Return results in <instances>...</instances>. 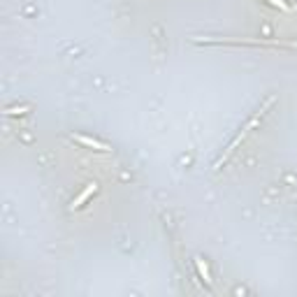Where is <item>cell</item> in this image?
Masks as SVG:
<instances>
[{"mask_svg":"<svg viewBox=\"0 0 297 297\" xmlns=\"http://www.w3.org/2000/svg\"><path fill=\"white\" fill-rule=\"evenodd\" d=\"M269 5H274V7H278V10H283V12H288L290 7H288V2L286 0H267Z\"/></svg>","mask_w":297,"mask_h":297,"instance_id":"obj_4","label":"cell"},{"mask_svg":"<svg viewBox=\"0 0 297 297\" xmlns=\"http://www.w3.org/2000/svg\"><path fill=\"white\" fill-rule=\"evenodd\" d=\"M98 191V183H88L86 186V191H81L77 195V200L72 202V204H70V209H79V207H81V204H84V202L88 200V198H91V195H93V193Z\"/></svg>","mask_w":297,"mask_h":297,"instance_id":"obj_1","label":"cell"},{"mask_svg":"<svg viewBox=\"0 0 297 297\" xmlns=\"http://www.w3.org/2000/svg\"><path fill=\"white\" fill-rule=\"evenodd\" d=\"M77 142L84 144V146H91V149H96V151H109V146L102 142H98L93 137H84V135H77Z\"/></svg>","mask_w":297,"mask_h":297,"instance_id":"obj_2","label":"cell"},{"mask_svg":"<svg viewBox=\"0 0 297 297\" xmlns=\"http://www.w3.org/2000/svg\"><path fill=\"white\" fill-rule=\"evenodd\" d=\"M195 265H198V272H200V277L204 278V283H207V286H211V277H209V269H207V265H204V260L195 258Z\"/></svg>","mask_w":297,"mask_h":297,"instance_id":"obj_3","label":"cell"}]
</instances>
